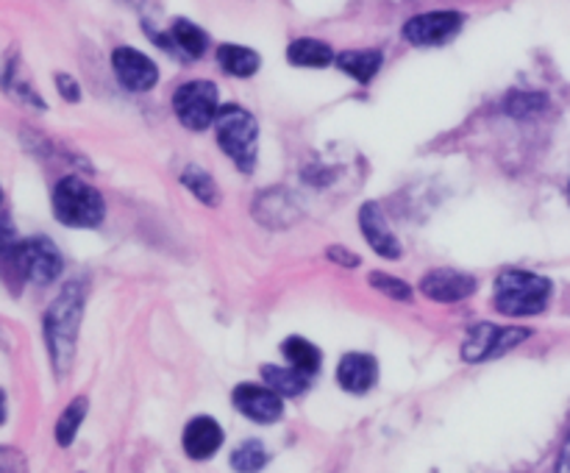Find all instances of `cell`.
I'll return each mask as SVG.
<instances>
[{
    "label": "cell",
    "mask_w": 570,
    "mask_h": 473,
    "mask_svg": "<svg viewBox=\"0 0 570 473\" xmlns=\"http://www.w3.org/2000/svg\"><path fill=\"white\" fill-rule=\"evenodd\" d=\"M551 298V282L527 270H510L495 282V309L512 317L538 315Z\"/></svg>",
    "instance_id": "cell-3"
},
{
    "label": "cell",
    "mask_w": 570,
    "mask_h": 473,
    "mask_svg": "<svg viewBox=\"0 0 570 473\" xmlns=\"http://www.w3.org/2000/svg\"><path fill=\"white\" fill-rule=\"evenodd\" d=\"M173 109L184 126L193 131H204L220 115V95L212 81H189L173 95Z\"/></svg>",
    "instance_id": "cell-6"
},
{
    "label": "cell",
    "mask_w": 570,
    "mask_h": 473,
    "mask_svg": "<svg viewBox=\"0 0 570 473\" xmlns=\"http://www.w3.org/2000/svg\"><path fill=\"white\" fill-rule=\"evenodd\" d=\"M360 228L365 234L367 245H371L376 254L387 256V259H399L401 256V243L393 234V228L384 220L382 209L376 204H365L360 211Z\"/></svg>",
    "instance_id": "cell-11"
},
{
    "label": "cell",
    "mask_w": 570,
    "mask_h": 473,
    "mask_svg": "<svg viewBox=\"0 0 570 473\" xmlns=\"http://www.w3.org/2000/svg\"><path fill=\"white\" fill-rule=\"evenodd\" d=\"M262 378H265V384L271 390H276L278 395H287V398H295V395H301L306 390V384H309V376L301 371H295L293 365L289 367H276V365H265L262 367Z\"/></svg>",
    "instance_id": "cell-15"
},
{
    "label": "cell",
    "mask_w": 570,
    "mask_h": 473,
    "mask_svg": "<svg viewBox=\"0 0 570 473\" xmlns=\"http://www.w3.org/2000/svg\"><path fill=\"white\" fill-rule=\"evenodd\" d=\"M284 351V359L295 367V371L306 373V376H315L317 367H321V351L304 337H289L284 339L282 345Z\"/></svg>",
    "instance_id": "cell-18"
},
{
    "label": "cell",
    "mask_w": 570,
    "mask_h": 473,
    "mask_svg": "<svg viewBox=\"0 0 570 473\" xmlns=\"http://www.w3.org/2000/svg\"><path fill=\"white\" fill-rule=\"evenodd\" d=\"M83 415H87V398H76L65 412H61L59 423H56V443L70 445L76 437L78 426H81Z\"/></svg>",
    "instance_id": "cell-22"
},
{
    "label": "cell",
    "mask_w": 570,
    "mask_h": 473,
    "mask_svg": "<svg viewBox=\"0 0 570 473\" xmlns=\"http://www.w3.org/2000/svg\"><path fill=\"white\" fill-rule=\"evenodd\" d=\"M337 65L360 83H371L373 76L382 70V53L379 50H348V53L337 56Z\"/></svg>",
    "instance_id": "cell-16"
},
{
    "label": "cell",
    "mask_w": 570,
    "mask_h": 473,
    "mask_svg": "<svg viewBox=\"0 0 570 473\" xmlns=\"http://www.w3.org/2000/svg\"><path fill=\"white\" fill-rule=\"evenodd\" d=\"M476 289V278L460 270H432L421 282V293L426 298L440 300V304H454V300L468 298Z\"/></svg>",
    "instance_id": "cell-10"
},
{
    "label": "cell",
    "mask_w": 570,
    "mask_h": 473,
    "mask_svg": "<svg viewBox=\"0 0 570 473\" xmlns=\"http://www.w3.org/2000/svg\"><path fill=\"white\" fill-rule=\"evenodd\" d=\"M568 195H570V187H568Z\"/></svg>",
    "instance_id": "cell-30"
},
{
    "label": "cell",
    "mask_w": 570,
    "mask_h": 473,
    "mask_svg": "<svg viewBox=\"0 0 570 473\" xmlns=\"http://www.w3.org/2000/svg\"><path fill=\"white\" fill-rule=\"evenodd\" d=\"M217 61H220L223 70L237 78H248L259 70V56L250 48H243V45H223L217 50Z\"/></svg>",
    "instance_id": "cell-17"
},
{
    "label": "cell",
    "mask_w": 570,
    "mask_h": 473,
    "mask_svg": "<svg viewBox=\"0 0 570 473\" xmlns=\"http://www.w3.org/2000/svg\"><path fill=\"white\" fill-rule=\"evenodd\" d=\"M376 376H379V365L371 354H345L337 367L340 387L356 395L367 393V390L376 384Z\"/></svg>",
    "instance_id": "cell-13"
},
{
    "label": "cell",
    "mask_w": 570,
    "mask_h": 473,
    "mask_svg": "<svg viewBox=\"0 0 570 473\" xmlns=\"http://www.w3.org/2000/svg\"><path fill=\"white\" fill-rule=\"evenodd\" d=\"M104 198L95 187L76 176H67L53 189V215L56 220L70 228H95L104 220Z\"/></svg>",
    "instance_id": "cell-4"
},
{
    "label": "cell",
    "mask_w": 570,
    "mask_h": 473,
    "mask_svg": "<svg viewBox=\"0 0 570 473\" xmlns=\"http://www.w3.org/2000/svg\"><path fill=\"white\" fill-rule=\"evenodd\" d=\"M223 445V428L220 423L212 421V417L200 415L195 421H189V426L184 428V451L193 460H209L217 454V449Z\"/></svg>",
    "instance_id": "cell-12"
},
{
    "label": "cell",
    "mask_w": 570,
    "mask_h": 473,
    "mask_svg": "<svg viewBox=\"0 0 570 473\" xmlns=\"http://www.w3.org/2000/svg\"><path fill=\"white\" fill-rule=\"evenodd\" d=\"M111 67H115L122 87L134 89V92H148L159 81V70H156L154 61L134 48H117L111 53Z\"/></svg>",
    "instance_id": "cell-8"
},
{
    "label": "cell",
    "mask_w": 570,
    "mask_h": 473,
    "mask_svg": "<svg viewBox=\"0 0 570 473\" xmlns=\"http://www.w3.org/2000/svg\"><path fill=\"white\" fill-rule=\"evenodd\" d=\"M170 39H173V48H176L178 53L187 56V59H198V56H204L206 33L200 31L198 26H193V22L187 20L173 22Z\"/></svg>",
    "instance_id": "cell-20"
},
{
    "label": "cell",
    "mask_w": 570,
    "mask_h": 473,
    "mask_svg": "<svg viewBox=\"0 0 570 473\" xmlns=\"http://www.w3.org/2000/svg\"><path fill=\"white\" fill-rule=\"evenodd\" d=\"M328 256H340V259H334V262H340V265H348V267L360 265V256L348 254V250H343V248H332L328 250Z\"/></svg>",
    "instance_id": "cell-26"
},
{
    "label": "cell",
    "mask_w": 570,
    "mask_h": 473,
    "mask_svg": "<svg viewBox=\"0 0 570 473\" xmlns=\"http://www.w3.org/2000/svg\"><path fill=\"white\" fill-rule=\"evenodd\" d=\"M462 28L460 11H429V14L412 17L404 26L406 42L412 45H443L456 37Z\"/></svg>",
    "instance_id": "cell-7"
},
{
    "label": "cell",
    "mask_w": 570,
    "mask_h": 473,
    "mask_svg": "<svg viewBox=\"0 0 570 473\" xmlns=\"http://www.w3.org/2000/svg\"><path fill=\"white\" fill-rule=\"evenodd\" d=\"M217 142L226 150L228 159L239 167L243 173H250L256 165V137H259V128L256 120L239 106L228 104L220 106V115L215 120Z\"/></svg>",
    "instance_id": "cell-5"
},
{
    "label": "cell",
    "mask_w": 570,
    "mask_h": 473,
    "mask_svg": "<svg viewBox=\"0 0 570 473\" xmlns=\"http://www.w3.org/2000/svg\"><path fill=\"white\" fill-rule=\"evenodd\" d=\"M267 465V451L259 440H248V443L237 445L232 454V467L237 473H256Z\"/></svg>",
    "instance_id": "cell-21"
},
{
    "label": "cell",
    "mask_w": 570,
    "mask_h": 473,
    "mask_svg": "<svg viewBox=\"0 0 570 473\" xmlns=\"http://www.w3.org/2000/svg\"><path fill=\"white\" fill-rule=\"evenodd\" d=\"M287 56L298 67H326L334 61L332 48L326 42H317V39H295Z\"/></svg>",
    "instance_id": "cell-19"
},
{
    "label": "cell",
    "mask_w": 570,
    "mask_h": 473,
    "mask_svg": "<svg viewBox=\"0 0 570 473\" xmlns=\"http://www.w3.org/2000/svg\"><path fill=\"white\" fill-rule=\"evenodd\" d=\"M499 339L501 328L493 326V323H479L468 332L465 345H462V356L468 362H482L488 356H499Z\"/></svg>",
    "instance_id": "cell-14"
},
{
    "label": "cell",
    "mask_w": 570,
    "mask_h": 473,
    "mask_svg": "<svg viewBox=\"0 0 570 473\" xmlns=\"http://www.w3.org/2000/svg\"><path fill=\"white\" fill-rule=\"evenodd\" d=\"M0 265L9 282L50 284L59 278L65 259L48 237L17 239L9 223L0 226Z\"/></svg>",
    "instance_id": "cell-1"
},
{
    "label": "cell",
    "mask_w": 570,
    "mask_h": 473,
    "mask_svg": "<svg viewBox=\"0 0 570 473\" xmlns=\"http://www.w3.org/2000/svg\"><path fill=\"white\" fill-rule=\"evenodd\" d=\"M184 184H187V187L193 189L200 200H206V204H217L215 181H212V178L206 176L200 167H187V173H184Z\"/></svg>",
    "instance_id": "cell-23"
},
{
    "label": "cell",
    "mask_w": 570,
    "mask_h": 473,
    "mask_svg": "<svg viewBox=\"0 0 570 473\" xmlns=\"http://www.w3.org/2000/svg\"><path fill=\"white\" fill-rule=\"evenodd\" d=\"M6 421V395H3V390H0V423Z\"/></svg>",
    "instance_id": "cell-28"
},
{
    "label": "cell",
    "mask_w": 570,
    "mask_h": 473,
    "mask_svg": "<svg viewBox=\"0 0 570 473\" xmlns=\"http://www.w3.org/2000/svg\"><path fill=\"white\" fill-rule=\"evenodd\" d=\"M371 284L376 289H382L384 295H390V298H393V300H410L412 298L410 287H406V284L401 282V278L387 276V273H371Z\"/></svg>",
    "instance_id": "cell-24"
},
{
    "label": "cell",
    "mask_w": 570,
    "mask_h": 473,
    "mask_svg": "<svg viewBox=\"0 0 570 473\" xmlns=\"http://www.w3.org/2000/svg\"><path fill=\"white\" fill-rule=\"evenodd\" d=\"M56 87H59V92L65 95V98L70 100V104H76V100H78V83L72 81L70 76H59V78H56Z\"/></svg>",
    "instance_id": "cell-25"
},
{
    "label": "cell",
    "mask_w": 570,
    "mask_h": 473,
    "mask_svg": "<svg viewBox=\"0 0 570 473\" xmlns=\"http://www.w3.org/2000/svg\"><path fill=\"white\" fill-rule=\"evenodd\" d=\"M0 200H3V193H0Z\"/></svg>",
    "instance_id": "cell-29"
},
{
    "label": "cell",
    "mask_w": 570,
    "mask_h": 473,
    "mask_svg": "<svg viewBox=\"0 0 570 473\" xmlns=\"http://www.w3.org/2000/svg\"><path fill=\"white\" fill-rule=\"evenodd\" d=\"M557 473H570V434H568L566 445H562L560 462H557Z\"/></svg>",
    "instance_id": "cell-27"
},
{
    "label": "cell",
    "mask_w": 570,
    "mask_h": 473,
    "mask_svg": "<svg viewBox=\"0 0 570 473\" xmlns=\"http://www.w3.org/2000/svg\"><path fill=\"white\" fill-rule=\"evenodd\" d=\"M234 406L256 423H276L282 417V395L276 390L259 387V384H239L234 390Z\"/></svg>",
    "instance_id": "cell-9"
},
{
    "label": "cell",
    "mask_w": 570,
    "mask_h": 473,
    "mask_svg": "<svg viewBox=\"0 0 570 473\" xmlns=\"http://www.w3.org/2000/svg\"><path fill=\"white\" fill-rule=\"evenodd\" d=\"M83 312V289L81 282H70L61 289L59 298L45 315V337H48L50 359L59 373H67L72 362V351H76L78 323H81Z\"/></svg>",
    "instance_id": "cell-2"
}]
</instances>
